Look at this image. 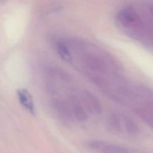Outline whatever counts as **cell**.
Segmentation results:
<instances>
[{
	"label": "cell",
	"mask_w": 153,
	"mask_h": 153,
	"mask_svg": "<svg viewBox=\"0 0 153 153\" xmlns=\"http://www.w3.org/2000/svg\"><path fill=\"white\" fill-rule=\"evenodd\" d=\"M69 52L66 62L97 85L105 94L124 79L121 67L112 56L84 40L64 39Z\"/></svg>",
	"instance_id": "cell-1"
},
{
	"label": "cell",
	"mask_w": 153,
	"mask_h": 153,
	"mask_svg": "<svg viewBox=\"0 0 153 153\" xmlns=\"http://www.w3.org/2000/svg\"><path fill=\"white\" fill-rule=\"evenodd\" d=\"M144 6L135 8L128 6L121 10L117 14V21L119 25L133 37L141 41L150 42L152 35V25H151V9Z\"/></svg>",
	"instance_id": "cell-2"
},
{
	"label": "cell",
	"mask_w": 153,
	"mask_h": 153,
	"mask_svg": "<svg viewBox=\"0 0 153 153\" xmlns=\"http://www.w3.org/2000/svg\"><path fill=\"white\" fill-rule=\"evenodd\" d=\"M89 146L94 153H145L125 146L101 141H92Z\"/></svg>",
	"instance_id": "cell-3"
},
{
	"label": "cell",
	"mask_w": 153,
	"mask_h": 153,
	"mask_svg": "<svg viewBox=\"0 0 153 153\" xmlns=\"http://www.w3.org/2000/svg\"><path fill=\"white\" fill-rule=\"evenodd\" d=\"M82 100L87 111L93 114L99 115L102 112L101 104L98 98L91 93L83 90Z\"/></svg>",
	"instance_id": "cell-4"
},
{
	"label": "cell",
	"mask_w": 153,
	"mask_h": 153,
	"mask_svg": "<svg viewBox=\"0 0 153 153\" xmlns=\"http://www.w3.org/2000/svg\"><path fill=\"white\" fill-rule=\"evenodd\" d=\"M17 94L21 105L32 115H35L36 111L33 99L28 91L26 89H19Z\"/></svg>",
	"instance_id": "cell-5"
},
{
	"label": "cell",
	"mask_w": 153,
	"mask_h": 153,
	"mask_svg": "<svg viewBox=\"0 0 153 153\" xmlns=\"http://www.w3.org/2000/svg\"><path fill=\"white\" fill-rule=\"evenodd\" d=\"M108 127L110 132L115 134H120L123 132L121 114L114 113L109 116Z\"/></svg>",
	"instance_id": "cell-6"
},
{
	"label": "cell",
	"mask_w": 153,
	"mask_h": 153,
	"mask_svg": "<svg viewBox=\"0 0 153 153\" xmlns=\"http://www.w3.org/2000/svg\"><path fill=\"white\" fill-rule=\"evenodd\" d=\"M124 130L131 136L137 135L139 133V128L137 124L131 118L126 115H122Z\"/></svg>",
	"instance_id": "cell-7"
},
{
	"label": "cell",
	"mask_w": 153,
	"mask_h": 153,
	"mask_svg": "<svg viewBox=\"0 0 153 153\" xmlns=\"http://www.w3.org/2000/svg\"><path fill=\"white\" fill-rule=\"evenodd\" d=\"M7 0H0V2L2 3L5 2V1H6Z\"/></svg>",
	"instance_id": "cell-8"
}]
</instances>
